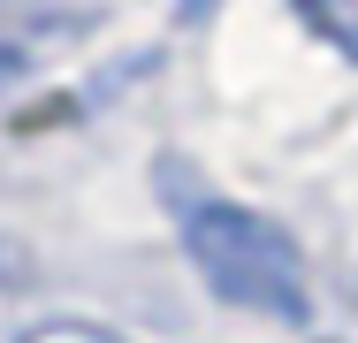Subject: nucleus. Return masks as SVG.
Returning <instances> with one entry per match:
<instances>
[{
  "label": "nucleus",
  "mask_w": 358,
  "mask_h": 343,
  "mask_svg": "<svg viewBox=\"0 0 358 343\" xmlns=\"http://www.w3.org/2000/svg\"><path fill=\"white\" fill-rule=\"evenodd\" d=\"M183 252L214 282L221 305H244L267 321H305V260H297L282 221H267L236 199H191L183 206Z\"/></svg>",
  "instance_id": "f257e3e1"
},
{
  "label": "nucleus",
  "mask_w": 358,
  "mask_h": 343,
  "mask_svg": "<svg viewBox=\"0 0 358 343\" xmlns=\"http://www.w3.org/2000/svg\"><path fill=\"white\" fill-rule=\"evenodd\" d=\"M297 23H305V31H320L343 62H358V0H305V8H297Z\"/></svg>",
  "instance_id": "f03ea898"
},
{
  "label": "nucleus",
  "mask_w": 358,
  "mask_h": 343,
  "mask_svg": "<svg viewBox=\"0 0 358 343\" xmlns=\"http://www.w3.org/2000/svg\"><path fill=\"white\" fill-rule=\"evenodd\" d=\"M15 343H122V336L99 328V321H38V328H23Z\"/></svg>",
  "instance_id": "7ed1b4c3"
},
{
  "label": "nucleus",
  "mask_w": 358,
  "mask_h": 343,
  "mask_svg": "<svg viewBox=\"0 0 358 343\" xmlns=\"http://www.w3.org/2000/svg\"><path fill=\"white\" fill-rule=\"evenodd\" d=\"M15 76H23V46H0V92H8Z\"/></svg>",
  "instance_id": "20e7f679"
}]
</instances>
